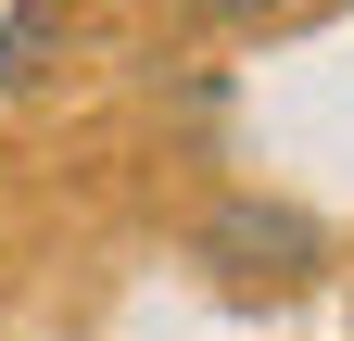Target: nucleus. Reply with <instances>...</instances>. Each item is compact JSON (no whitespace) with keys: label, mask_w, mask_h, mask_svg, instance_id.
Returning a JSON list of instances; mask_svg holds the SVG:
<instances>
[{"label":"nucleus","mask_w":354,"mask_h":341,"mask_svg":"<svg viewBox=\"0 0 354 341\" xmlns=\"http://www.w3.org/2000/svg\"><path fill=\"white\" fill-rule=\"evenodd\" d=\"M190 253L215 278H317L329 266V228L304 215V202H215V215L190 228Z\"/></svg>","instance_id":"f257e3e1"},{"label":"nucleus","mask_w":354,"mask_h":341,"mask_svg":"<svg viewBox=\"0 0 354 341\" xmlns=\"http://www.w3.org/2000/svg\"><path fill=\"white\" fill-rule=\"evenodd\" d=\"M38 51H51V0H26V13L0 26V89H13V76H38Z\"/></svg>","instance_id":"f03ea898"},{"label":"nucleus","mask_w":354,"mask_h":341,"mask_svg":"<svg viewBox=\"0 0 354 341\" xmlns=\"http://www.w3.org/2000/svg\"><path fill=\"white\" fill-rule=\"evenodd\" d=\"M203 13H266V0H203Z\"/></svg>","instance_id":"7ed1b4c3"}]
</instances>
